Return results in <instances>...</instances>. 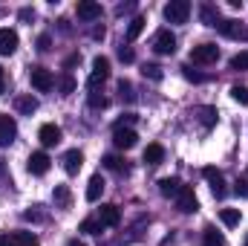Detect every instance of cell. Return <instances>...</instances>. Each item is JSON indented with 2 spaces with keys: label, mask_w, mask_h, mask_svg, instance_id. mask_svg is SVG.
I'll return each instance as SVG.
<instances>
[{
  "label": "cell",
  "mask_w": 248,
  "mask_h": 246,
  "mask_svg": "<svg viewBox=\"0 0 248 246\" xmlns=\"http://www.w3.org/2000/svg\"><path fill=\"white\" fill-rule=\"evenodd\" d=\"M153 53L159 55H173L176 53V35L170 29H159L156 38H153Z\"/></svg>",
  "instance_id": "cell-1"
},
{
  "label": "cell",
  "mask_w": 248,
  "mask_h": 246,
  "mask_svg": "<svg viewBox=\"0 0 248 246\" xmlns=\"http://www.w3.org/2000/svg\"><path fill=\"white\" fill-rule=\"evenodd\" d=\"M29 78H32V87H35L38 93H49V90L55 87V75H52L46 67H32Z\"/></svg>",
  "instance_id": "cell-2"
},
{
  "label": "cell",
  "mask_w": 248,
  "mask_h": 246,
  "mask_svg": "<svg viewBox=\"0 0 248 246\" xmlns=\"http://www.w3.org/2000/svg\"><path fill=\"white\" fill-rule=\"evenodd\" d=\"M165 18L170 23H185L187 18H190V0H170L165 6Z\"/></svg>",
  "instance_id": "cell-3"
},
{
  "label": "cell",
  "mask_w": 248,
  "mask_h": 246,
  "mask_svg": "<svg viewBox=\"0 0 248 246\" xmlns=\"http://www.w3.org/2000/svg\"><path fill=\"white\" fill-rule=\"evenodd\" d=\"M217 58H219V47L217 44H199V47L190 50V61L193 64H202L205 67V64H214Z\"/></svg>",
  "instance_id": "cell-4"
},
{
  "label": "cell",
  "mask_w": 248,
  "mask_h": 246,
  "mask_svg": "<svg viewBox=\"0 0 248 246\" xmlns=\"http://www.w3.org/2000/svg\"><path fill=\"white\" fill-rule=\"evenodd\" d=\"M110 78V58H104V55H98V58H93V72H90V90H95L101 81H107Z\"/></svg>",
  "instance_id": "cell-5"
},
{
  "label": "cell",
  "mask_w": 248,
  "mask_h": 246,
  "mask_svg": "<svg viewBox=\"0 0 248 246\" xmlns=\"http://www.w3.org/2000/svg\"><path fill=\"white\" fill-rule=\"evenodd\" d=\"M113 142H116L119 151H130V148H136L139 136H136L133 127H113Z\"/></svg>",
  "instance_id": "cell-6"
},
{
  "label": "cell",
  "mask_w": 248,
  "mask_h": 246,
  "mask_svg": "<svg viewBox=\"0 0 248 246\" xmlns=\"http://www.w3.org/2000/svg\"><path fill=\"white\" fill-rule=\"evenodd\" d=\"M202 174H205V180L211 183V191H214V197H217V200H222V197L228 194V188H225V177H222V171H217V168H211V165H208V168H205Z\"/></svg>",
  "instance_id": "cell-7"
},
{
  "label": "cell",
  "mask_w": 248,
  "mask_h": 246,
  "mask_svg": "<svg viewBox=\"0 0 248 246\" xmlns=\"http://www.w3.org/2000/svg\"><path fill=\"white\" fill-rule=\"evenodd\" d=\"M49 154H44V151H35L29 159H26V168H29V174H35V177H44L46 171H49Z\"/></svg>",
  "instance_id": "cell-8"
},
{
  "label": "cell",
  "mask_w": 248,
  "mask_h": 246,
  "mask_svg": "<svg viewBox=\"0 0 248 246\" xmlns=\"http://www.w3.org/2000/svg\"><path fill=\"white\" fill-rule=\"evenodd\" d=\"M0 246H38V238L32 232H9L0 235Z\"/></svg>",
  "instance_id": "cell-9"
},
{
  "label": "cell",
  "mask_w": 248,
  "mask_h": 246,
  "mask_svg": "<svg viewBox=\"0 0 248 246\" xmlns=\"http://www.w3.org/2000/svg\"><path fill=\"white\" fill-rule=\"evenodd\" d=\"M176 206H179V211H182V214H190V211H196V209H199L196 194H193V188H190V185H182V191L176 194Z\"/></svg>",
  "instance_id": "cell-10"
},
{
  "label": "cell",
  "mask_w": 248,
  "mask_h": 246,
  "mask_svg": "<svg viewBox=\"0 0 248 246\" xmlns=\"http://www.w3.org/2000/svg\"><path fill=\"white\" fill-rule=\"evenodd\" d=\"M75 15H78L81 20H98V18H101V3H95V0H81V3L75 6Z\"/></svg>",
  "instance_id": "cell-11"
},
{
  "label": "cell",
  "mask_w": 248,
  "mask_h": 246,
  "mask_svg": "<svg viewBox=\"0 0 248 246\" xmlns=\"http://www.w3.org/2000/svg\"><path fill=\"white\" fill-rule=\"evenodd\" d=\"M98 223H101V226H119V223H122V211H119V206L104 203V206L98 209Z\"/></svg>",
  "instance_id": "cell-12"
},
{
  "label": "cell",
  "mask_w": 248,
  "mask_h": 246,
  "mask_svg": "<svg viewBox=\"0 0 248 246\" xmlns=\"http://www.w3.org/2000/svg\"><path fill=\"white\" fill-rule=\"evenodd\" d=\"M17 136V122L12 116H0V148L3 145H12Z\"/></svg>",
  "instance_id": "cell-13"
},
{
  "label": "cell",
  "mask_w": 248,
  "mask_h": 246,
  "mask_svg": "<svg viewBox=\"0 0 248 246\" xmlns=\"http://www.w3.org/2000/svg\"><path fill=\"white\" fill-rule=\"evenodd\" d=\"M225 38H248L246 26L240 23V20H234V18H228V20H219V26H217Z\"/></svg>",
  "instance_id": "cell-14"
},
{
  "label": "cell",
  "mask_w": 248,
  "mask_h": 246,
  "mask_svg": "<svg viewBox=\"0 0 248 246\" xmlns=\"http://www.w3.org/2000/svg\"><path fill=\"white\" fill-rule=\"evenodd\" d=\"M63 171H66V174H78V171H81V165H84V154H81V151H78V148H72V151H66V154H63Z\"/></svg>",
  "instance_id": "cell-15"
},
{
  "label": "cell",
  "mask_w": 248,
  "mask_h": 246,
  "mask_svg": "<svg viewBox=\"0 0 248 246\" xmlns=\"http://www.w3.org/2000/svg\"><path fill=\"white\" fill-rule=\"evenodd\" d=\"M199 20H202L205 26H214V29H217L222 18H219V9H217L214 3H202V6H199Z\"/></svg>",
  "instance_id": "cell-16"
},
{
  "label": "cell",
  "mask_w": 248,
  "mask_h": 246,
  "mask_svg": "<svg viewBox=\"0 0 248 246\" xmlns=\"http://www.w3.org/2000/svg\"><path fill=\"white\" fill-rule=\"evenodd\" d=\"M38 139H41V145L52 148V145L61 142V127H58V124H44V127L38 130Z\"/></svg>",
  "instance_id": "cell-17"
},
{
  "label": "cell",
  "mask_w": 248,
  "mask_h": 246,
  "mask_svg": "<svg viewBox=\"0 0 248 246\" xmlns=\"http://www.w3.org/2000/svg\"><path fill=\"white\" fill-rule=\"evenodd\" d=\"M17 50V32L15 29H0V55H12Z\"/></svg>",
  "instance_id": "cell-18"
},
{
  "label": "cell",
  "mask_w": 248,
  "mask_h": 246,
  "mask_svg": "<svg viewBox=\"0 0 248 246\" xmlns=\"http://www.w3.org/2000/svg\"><path fill=\"white\" fill-rule=\"evenodd\" d=\"M159 191H162V197H176L182 191V183L176 177H162L159 180Z\"/></svg>",
  "instance_id": "cell-19"
},
{
  "label": "cell",
  "mask_w": 248,
  "mask_h": 246,
  "mask_svg": "<svg viewBox=\"0 0 248 246\" xmlns=\"http://www.w3.org/2000/svg\"><path fill=\"white\" fill-rule=\"evenodd\" d=\"M15 107H17V113L32 116V113L38 110V99H35V96H17V99H15Z\"/></svg>",
  "instance_id": "cell-20"
},
{
  "label": "cell",
  "mask_w": 248,
  "mask_h": 246,
  "mask_svg": "<svg viewBox=\"0 0 248 246\" xmlns=\"http://www.w3.org/2000/svg\"><path fill=\"white\" fill-rule=\"evenodd\" d=\"M101 191H104V180H101V174H93L90 183H87V200L95 203V200L101 197Z\"/></svg>",
  "instance_id": "cell-21"
},
{
  "label": "cell",
  "mask_w": 248,
  "mask_h": 246,
  "mask_svg": "<svg viewBox=\"0 0 248 246\" xmlns=\"http://www.w3.org/2000/svg\"><path fill=\"white\" fill-rule=\"evenodd\" d=\"M162 159H165V148H162V145L153 142V145L144 148V162H147V165H159Z\"/></svg>",
  "instance_id": "cell-22"
},
{
  "label": "cell",
  "mask_w": 248,
  "mask_h": 246,
  "mask_svg": "<svg viewBox=\"0 0 248 246\" xmlns=\"http://www.w3.org/2000/svg\"><path fill=\"white\" fill-rule=\"evenodd\" d=\"M52 197H55V206H58V209H69V203H72V194H69L66 185H55Z\"/></svg>",
  "instance_id": "cell-23"
},
{
  "label": "cell",
  "mask_w": 248,
  "mask_h": 246,
  "mask_svg": "<svg viewBox=\"0 0 248 246\" xmlns=\"http://www.w3.org/2000/svg\"><path fill=\"white\" fill-rule=\"evenodd\" d=\"M104 168L122 174V171H127V162H124L122 157H116V154H107V157H104Z\"/></svg>",
  "instance_id": "cell-24"
},
{
  "label": "cell",
  "mask_w": 248,
  "mask_h": 246,
  "mask_svg": "<svg viewBox=\"0 0 248 246\" xmlns=\"http://www.w3.org/2000/svg\"><path fill=\"white\" fill-rule=\"evenodd\" d=\"M141 32H144V18H133L127 23V41H136Z\"/></svg>",
  "instance_id": "cell-25"
},
{
  "label": "cell",
  "mask_w": 248,
  "mask_h": 246,
  "mask_svg": "<svg viewBox=\"0 0 248 246\" xmlns=\"http://www.w3.org/2000/svg\"><path fill=\"white\" fill-rule=\"evenodd\" d=\"M196 113H199V122H202L205 130H208V127H214V122H217V110H214V107H199Z\"/></svg>",
  "instance_id": "cell-26"
},
{
  "label": "cell",
  "mask_w": 248,
  "mask_h": 246,
  "mask_svg": "<svg viewBox=\"0 0 248 246\" xmlns=\"http://www.w3.org/2000/svg\"><path fill=\"white\" fill-rule=\"evenodd\" d=\"M141 75L150 78V81H162V78H165V72H162L159 64H144V67H141Z\"/></svg>",
  "instance_id": "cell-27"
},
{
  "label": "cell",
  "mask_w": 248,
  "mask_h": 246,
  "mask_svg": "<svg viewBox=\"0 0 248 246\" xmlns=\"http://www.w3.org/2000/svg\"><path fill=\"white\" fill-rule=\"evenodd\" d=\"M101 223L98 220H93V217H87V220H81V226H78V232H84V235H101Z\"/></svg>",
  "instance_id": "cell-28"
},
{
  "label": "cell",
  "mask_w": 248,
  "mask_h": 246,
  "mask_svg": "<svg viewBox=\"0 0 248 246\" xmlns=\"http://www.w3.org/2000/svg\"><path fill=\"white\" fill-rule=\"evenodd\" d=\"M202 241H205V246H225L222 235H219L217 229H211V226H208V229L202 232Z\"/></svg>",
  "instance_id": "cell-29"
},
{
  "label": "cell",
  "mask_w": 248,
  "mask_h": 246,
  "mask_svg": "<svg viewBox=\"0 0 248 246\" xmlns=\"http://www.w3.org/2000/svg\"><path fill=\"white\" fill-rule=\"evenodd\" d=\"M219 220H222L225 226H237V223H240V209H222V211H219Z\"/></svg>",
  "instance_id": "cell-30"
},
{
  "label": "cell",
  "mask_w": 248,
  "mask_h": 246,
  "mask_svg": "<svg viewBox=\"0 0 248 246\" xmlns=\"http://www.w3.org/2000/svg\"><path fill=\"white\" fill-rule=\"evenodd\" d=\"M58 87H61V96H69V93H75V78H72L69 72H63L61 81H58Z\"/></svg>",
  "instance_id": "cell-31"
},
{
  "label": "cell",
  "mask_w": 248,
  "mask_h": 246,
  "mask_svg": "<svg viewBox=\"0 0 248 246\" xmlns=\"http://www.w3.org/2000/svg\"><path fill=\"white\" fill-rule=\"evenodd\" d=\"M119 93H122V99L124 102H136V93H133V84L130 81H119Z\"/></svg>",
  "instance_id": "cell-32"
},
{
  "label": "cell",
  "mask_w": 248,
  "mask_h": 246,
  "mask_svg": "<svg viewBox=\"0 0 248 246\" xmlns=\"http://www.w3.org/2000/svg\"><path fill=\"white\" fill-rule=\"evenodd\" d=\"M231 96H234V102H240V105H248V87H243V84L231 87Z\"/></svg>",
  "instance_id": "cell-33"
},
{
  "label": "cell",
  "mask_w": 248,
  "mask_h": 246,
  "mask_svg": "<svg viewBox=\"0 0 248 246\" xmlns=\"http://www.w3.org/2000/svg\"><path fill=\"white\" fill-rule=\"evenodd\" d=\"M231 70H248V53H240L231 58Z\"/></svg>",
  "instance_id": "cell-34"
},
{
  "label": "cell",
  "mask_w": 248,
  "mask_h": 246,
  "mask_svg": "<svg viewBox=\"0 0 248 246\" xmlns=\"http://www.w3.org/2000/svg\"><path fill=\"white\" fill-rule=\"evenodd\" d=\"M182 72H185V78L187 81H205V75H202V72H196V70H193V67H182Z\"/></svg>",
  "instance_id": "cell-35"
},
{
  "label": "cell",
  "mask_w": 248,
  "mask_h": 246,
  "mask_svg": "<svg viewBox=\"0 0 248 246\" xmlns=\"http://www.w3.org/2000/svg\"><path fill=\"white\" fill-rule=\"evenodd\" d=\"M49 50H52V38L44 32V35L38 38V53H49Z\"/></svg>",
  "instance_id": "cell-36"
},
{
  "label": "cell",
  "mask_w": 248,
  "mask_h": 246,
  "mask_svg": "<svg viewBox=\"0 0 248 246\" xmlns=\"http://www.w3.org/2000/svg\"><path fill=\"white\" fill-rule=\"evenodd\" d=\"M90 107H95V110H98V107H107V99L93 90V93H90Z\"/></svg>",
  "instance_id": "cell-37"
},
{
  "label": "cell",
  "mask_w": 248,
  "mask_h": 246,
  "mask_svg": "<svg viewBox=\"0 0 248 246\" xmlns=\"http://www.w3.org/2000/svg\"><path fill=\"white\" fill-rule=\"evenodd\" d=\"M23 217H26V220H44V214H41V206H32V209H26V211H23Z\"/></svg>",
  "instance_id": "cell-38"
},
{
  "label": "cell",
  "mask_w": 248,
  "mask_h": 246,
  "mask_svg": "<svg viewBox=\"0 0 248 246\" xmlns=\"http://www.w3.org/2000/svg\"><path fill=\"white\" fill-rule=\"evenodd\" d=\"M119 58H122L124 64H133V61H136V55H133V50H127V47H122V50H119Z\"/></svg>",
  "instance_id": "cell-39"
},
{
  "label": "cell",
  "mask_w": 248,
  "mask_h": 246,
  "mask_svg": "<svg viewBox=\"0 0 248 246\" xmlns=\"http://www.w3.org/2000/svg\"><path fill=\"white\" fill-rule=\"evenodd\" d=\"M234 191H237L240 197H248V183L246 180H237V183H234Z\"/></svg>",
  "instance_id": "cell-40"
},
{
  "label": "cell",
  "mask_w": 248,
  "mask_h": 246,
  "mask_svg": "<svg viewBox=\"0 0 248 246\" xmlns=\"http://www.w3.org/2000/svg\"><path fill=\"white\" fill-rule=\"evenodd\" d=\"M133 122H136V116H133V113H124L122 119L116 122V127H127V124H133Z\"/></svg>",
  "instance_id": "cell-41"
},
{
  "label": "cell",
  "mask_w": 248,
  "mask_h": 246,
  "mask_svg": "<svg viewBox=\"0 0 248 246\" xmlns=\"http://www.w3.org/2000/svg\"><path fill=\"white\" fill-rule=\"evenodd\" d=\"M29 18H35V12L32 9H20V20H29Z\"/></svg>",
  "instance_id": "cell-42"
},
{
  "label": "cell",
  "mask_w": 248,
  "mask_h": 246,
  "mask_svg": "<svg viewBox=\"0 0 248 246\" xmlns=\"http://www.w3.org/2000/svg\"><path fill=\"white\" fill-rule=\"evenodd\" d=\"M93 38L101 41V38H104V26H95V29H93Z\"/></svg>",
  "instance_id": "cell-43"
},
{
  "label": "cell",
  "mask_w": 248,
  "mask_h": 246,
  "mask_svg": "<svg viewBox=\"0 0 248 246\" xmlns=\"http://www.w3.org/2000/svg\"><path fill=\"white\" fill-rule=\"evenodd\" d=\"M3 90H6V70L0 67V96H3Z\"/></svg>",
  "instance_id": "cell-44"
},
{
  "label": "cell",
  "mask_w": 248,
  "mask_h": 246,
  "mask_svg": "<svg viewBox=\"0 0 248 246\" xmlns=\"http://www.w3.org/2000/svg\"><path fill=\"white\" fill-rule=\"evenodd\" d=\"M6 177V165H3V159H0V180Z\"/></svg>",
  "instance_id": "cell-45"
},
{
  "label": "cell",
  "mask_w": 248,
  "mask_h": 246,
  "mask_svg": "<svg viewBox=\"0 0 248 246\" xmlns=\"http://www.w3.org/2000/svg\"><path fill=\"white\" fill-rule=\"evenodd\" d=\"M69 246H84V244H78V241H69Z\"/></svg>",
  "instance_id": "cell-46"
},
{
  "label": "cell",
  "mask_w": 248,
  "mask_h": 246,
  "mask_svg": "<svg viewBox=\"0 0 248 246\" xmlns=\"http://www.w3.org/2000/svg\"><path fill=\"white\" fill-rule=\"evenodd\" d=\"M246 246H248V244H246Z\"/></svg>",
  "instance_id": "cell-47"
}]
</instances>
